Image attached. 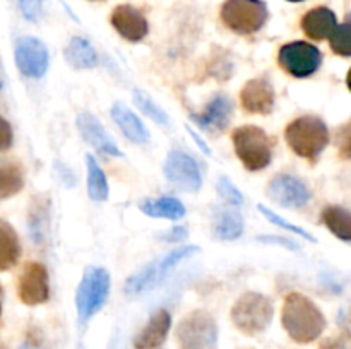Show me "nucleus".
Wrapping results in <instances>:
<instances>
[{
    "instance_id": "obj_1",
    "label": "nucleus",
    "mask_w": 351,
    "mask_h": 349,
    "mask_svg": "<svg viewBox=\"0 0 351 349\" xmlns=\"http://www.w3.org/2000/svg\"><path fill=\"white\" fill-rule=\"evenodd\" d=\"M281 324L293 341L307 344L322 334L326 318L314 301L300 293H290L285 298Z\"/></svg>"
},
{
    "instance_id": "obj_2",
    "label": "nucleus",
    "mask_w": 351,
    "mask_h": 349,
    "mask_svg": "<svg viewBox=\"0 0 351 349\" xmlns=\"http://www.w3.org/2000/svg\"><path fill=\"white\" fill-rule=\"evenodd\" d=\"M288 146L297 156L315 161L329 144V130L317 116H300L287 127Z\"/></svg>"
},
{
    "instance_id": "obj_3",
    "label": "nucleus",
    "mask_w": 351,
    "mask_h": 349,
    "mask_svg": "<svg viewBox=\"0 0 351 349\" xmlns=\"http://www.w3.org/2000/svg\"><path fill=\"white\" fill-rule=\"evenodd\" d=\"M233 146L239 159L249 171L264 170L273 157V140L261 127H239L233 132Z\"/></svg>"
},
{
    "instance_id": "obj_4",
    "label": "nucleus",
    "mask_w": 351,
    "mask_h": 349,
    "mask_svg": "<svg viewBox=\"0 0 351 349\" xmlns=\"http://www.w3.org/2000/svg\"><path fill=\"white\" fill-rule=\"evenodd\" d=\"M273 318V303L261 293L242 294L232 308V320L239 331L247 335L261 334Z\"/></svg>"
},
{
    "instance_id": "obj_5",
    "label": "nucleus",
    "mask_w": 351,
    "mask_h": 349,
    "mask_svg": "<svg viewBox=\"0 0 351 349\" xmlns=\"http://www.w3.org/2000/svg\"><path fill=\"white\" fill-rule=\"evenodd\" d=\"M110 293V274L103 267H88L75 293L79 318L86 322L105 305Z\"/></svg>"
},
{
    "instance_id": "obj_6",
    "label": "nucleus",
    "mask_w": 351,
    "mask_h": 349,
    "mask_svg": "<svg viewBox=\"0 0 351 349\" xmlns=\"http://www.w3.org/2000/svg\"><path fill=\"white\" fill-rule=\"evenodd\" d=\"M177 339L182 349H216L218 327L208 311L195 310L182 318L177 328Z\"/></svg>"
},
{
    "instance_id": "obj_7",
    "label": "nucleus",
    "mask_w": 351,
    "mask_h": 349,
    "mask_svg": "<svg viewBox=\"0 0 351 349\" xmlns=\"http://www.w3.org/2000/svg\"><path fill=\"white\" fill-rule=\"evenodd\" d=\"M221 19L239 34H252L264 26L267 7L261 0H228L221 9Z\"/></svg>"
},
{
    "instance_id": "obj_8",
    "label": "nucleus",
    "mask_w": 351,
    "mask_h": 349,
    "mask_svg": "<svg viewBox=\"0 0 351 349\" xmlns=\"http://www.w3.org/2000/svg\"><path fill=\"white\" fill-rule=\"evenodd\" d=\"M280 67L293 77H308L321 67L322 55L317 47L307 41H293L281 47L278 55Z\"/></svg>"
},
{
    "instance_id": "obj_9",
    "label": "nucleus",
    "mask_w": 351,
    "mask_h": 349,
    "mask_svg": "<svg viewBox=\"0 0 351 349\" xmlns=\"http://www.w3.org/2000/svg\"><path fill=\"white\" fill-rule=\"evenodd\" d=\"M165 177L170 183L185 192H197L202 185L201 171L194 157L184 151H170L165 161Z\"/></svg>"
},
{
    "instance_id": "obj_10",
    "label": "nucleus",
    "mask_w": 351,
    "mask_h": 349,
    "mask_svg": "<svg viewBox=\"0 0 351 349\" xmlns=\"http://www.w3.org/2000/svg\"><path fill=\"white\" fill-rule=\"evenodd\" d=\"M17 296L24 305H41L50 296L47 267L40 262H27L17 279Z\"/></svg>"
},
{
    "instance_id": "obj_11",
    "label": "nucleus",
    "mask_w": 351,
    "mask_h": 349,
    "mask_svg": "<svg viewBox=\"0 0 351 349\" xmlns=\"http://www.w3.org/2000/svg\"><path fill=\"white\" fill-rule=\"evenodd\" d=\"M267 197L288 209H300L311 198L307 185L291 174H278L267 185Z\"/></svg>"
},
{
    "instance_id": "obj_12",
    "label": "nucleus",
    "mask_w": 351,
    "mask_h": 349,
    "mask_svg": "<svg viewBox=\"0 0 351 349\" xmlns=\"http://www.w3.org/2000/svg\"><path fill=\"white\" fill-rule=\"evenodd\" d=\"M16 64L26 77H41L48 68L47 47L33 36L21 38L16 43Z\"/></svg>"
},
{
    "instance_id": "obj_13",
    "label": "nucleus",
    "mask_w": 351,
    "mask_h": 349,
    "mask_svg": "<svg viewBox=\"0 0 351 349\" xmlns=\"http://www.w3.org/2000/svg\"><path fill=\"white\" fill-rule=\"evenodd\" d=\"M243 109L254 115H267L274 106V88L266 77L250 79L240 91Z\"/></svg>"
},
{
    "instance_id": "obj_14",
    "label": "nucleus",
    "mask_w": 351,
    "mask_h": 349,
    "mask_svg": "<svg viewBox=\"0 0 351 349\" xmlns=\"http://www.w3.org/2000/svg\"><path fill=\"white\" fill-rule=\"evenodd\" d=\"M77 129L81 132L82 139L88 144H91L95 149H98L99 153L110 154V156L122 157V151L119 149V146L115 144V140L108 135V132L105 130V127L99 123V120L95 115L88 112H82L77 115Z\"/></svg>"
},
{
    "instance_id": "obj_15",
    "label": "nucleus",
    "mask_w": 351,
    "mask_h": 349,
    "mask_svg": "<svg viewBox=\"0 0 351 349\" xmlns=\"http://www.w3.org/2000/svg\"><path fill=\"white\" fill-rule=\"evenodd\" d=\"M233 106L232 101L225 94H216L211 101L206 105V109L199 115H192L195 125L204 130H215V132H223L228 127L230 118H232Z\"/></svg>"
},
{
    "instance_id": "obj_16",
    "label": "nucleus",
    "mask_w": 351,
    "mask_h": 349,
    "mask_svg": "<svg viewBox=\"0 0 351 349\" xmlns=\"http://www.w3.org/2000/svg\"><path fill=\"white\" fill-rule=\"evenodd\" d=\"M112 24L127 41H141L147 34L146 17L132 5L117 7L112 14Z\"/></svg>"
},
{
    "instance_id": "obj_17",
    "label": "nucleus",
    "mask_w": 351,
    "mask_h": 349,
    "mask_svg": "<svg viewBox=\"0 0 351 349\" xmlns=\"http://www.w3.org/2000/svg\"><path fill=\"white\" fill-rule=\"evenodd\" d=\"M171 318L167 310H156L151 315L149 322L146 327L143 328L139 335L134 341V346L137 349H156L167 339L168 331H170Z\"/></svg>"
},
{
    "instance_id": "obj_18",
    "label": "nucleus",
    "mask_w": 351,
    "mask_h": 349,
    "mask_svg": "<svg viewBox=\"0 0 351 349\" xmlns=\"http://www.w3.org/2000/svg\"><path fill=\"white\" fill-rule=\"evenodd\" d=\"M336 24V16L331 9L328 7H317V9H312L311 12H307L302 19V29L312 40H324L329 38L335 31Z\"/></svg>"
},
{
    "instance_id": "obj_19",
    "label": "nucleus",
    "mask_w": 351,
    "mask_h": 349,
    "mask_svg": "<svg viewBox=\"0 0 351 349\" xmlns=\"http://www.w3.org/2000/svg\"><path fill=\"white\" fill-rule=\"evenodd\" d=\"M112 118L115 120V123L122 130L123 135L129 140H132V142L144 144L149 140V133H147V129L143 125V122L127 106H123L122 103L113 105Z\"/></svg>"
},
{
    "instance_id": "obj_20",
    "label": "nucleus",
    "mask_w": 351,
    "mask_h": 349,
    "mask_svg": "<svg viewBox=\"0 0 351 349\" xmlns=\"http://www.w3.org/2000/svg\"><path fill=\"white\" fill-rule=\"evenodd\" d=\"M21 257L17 233L7 221L0 219V272L12 269Z\"/></svg>"
},
{
    "instance_id": "obj_21",
    "label": "nucleus",
    "mask_w": 351,
    "mask_h": 349,
    "mask_svg": "<svg viewBox=\"0 0 351 349\" xmlns=\"http://www.w3.org/2000/svg\"><path fill=\"white\" fill-rule=\"evenodd\" d=\"M141 212H144L149 218H163V219H182L185 216V207L178 198L173 197H160V198H146L139 204Z\"/></svg>"
},
{
    "instance_id": "obj_22",
    "label": "nucleus",
    "mask_w": 351,
    "mask_h": 349,
    "mask_svg": "<svg viewBox=\"0 0 351 349\" xmlns=\"http://www.w3.org/2000/svg\"><path fill=\"white\" fill-rule=\"evenodd\" d=\"M64 55L65 60L75 68H91L98 65V53L84 38H72L71 43L65 48Z\"/></svg>"
},
{
    "instance_id": "obj_23",
    "label": "nucleus",
    "mask_w": 351,
    "mask_h": 349,
    "mask_svg": "<svg viewBox=\"0 0 351 349\" xmlns=\"http://www.w3.org/2000/svg\"><path fill=\"white\" fill-rule=\"evenodd\" d=\"M213 231L219 240H237L243 233L242 216L232 209H223L216 214L215 222H213Z\"/></svg>"
},
{
    "instance_id": "obj_24",
    "label": "nucleus",
    "mask_w": 351,
    "mask_h": 349,
    "mask_svg": "<svg viewBox=\"0 0 351 349\" xmlns=\"http://www.w3.org/2000/svg\"><path fill=\"white\" fill-rule=\"evenodd\" d=\"M322 222L331 229L332 235H336L343 242L351 240V214L348 209L329 205L322 211Z\"/></svg>"
},
{
    "instance_id": "obj_25",
    "label": "nucleus",
    "mask_w": 351,
    "mask_h": 349,
    "mask_svg": "<svg viewBox=\"0 0 351 349\" xmlns=\"http://www.w3.org/2000/svg\"><path fill=\"white\" fill-rule=\"evenodd\" d=\"M48 198L34 197L29 211V233L34 243L41 245L47 240L48 233Z\"/></svg>"
},
{
    "instance_id": "obj_26",
    "label": "nucleus",
    "mask_w": 351,
    "mask_h": 349,
    "mask_svg": "<svg viewBox=\"0 0 351 349\" xmlns=\"http://www.w3.org/2000/svg\"><path fill=\"white\" fill-rule=\"evenodd\" d=\"M86 170H88V195L91 201L103 202L108 198V181L105 171L99 168L91 154H86Z\"/></svg>"
},
{
    "instance_id": "obj_27",
    "label": "nucleus",
    "mask_w": 351,
    "mask_h": 349,
    "mask_svg": "<svg viewBox=\"0 0 351 349\" xmlns=\"http://www.w3.org/2000/svg\"><path fill=\"white\" fill-rule=\"evenodd\" d=\"M23 185V168L12 161H0V201L16 195Z\"/></svg>"
},
{
    "instance_id": "obj_28",
    "label": "nucleus",
    "mask_w": 351,
    "mask_h": 349,
    "mask_svg": "<svg viewBox=\"0 0 351 349\" xmlns=\"http://www.w3.org/2000/svg\"><path fill=\"white\" fill-rule=\"evenodd\" d=\"M134 101H136L137 108H139L144 115L149 116L153 122L161 123V125H168V123H170L167 112H165L158 103H154V99L151 98L149 94L136 89V91H134Z\"/></svg>"
},
{
    "instance_id": "obj_29",
    "label": "nucleus",
    "mask_w": 351,
    "mask_h": 349,
    "mask_svg": "<svg viewBox=\"0 0 351 349\" xmlns=\"http://www.w3.org/2000/svg\"><path fill=\"white\" fill-rule=\"evenodd\" d=\"M158 283V263H151L146 269L137 272L136 276L129 277L125 283V291L129 294H137L147 291Z\"/></svg>"
},
{
    "instance_id": "obj_30",
    "label": "nucleus",
    "mask_w": 351,
    "mask_h": 349,
    "mask_svg": "<svg viewBox=\"0 0 351 349\" xmlns=\"http://www.w3.org/2000/svg\"><path fill=\"white\" fill-rule=\"evenodd\" d=\"M197 252H199L197 246L187 245V246H180V248H175L173 252L168 253L161 262H158V281L163 279V277L167 276V274L170 272L178 262H182L184 259H189V257L194 255V253Z\"/></svg>"
},
{
    "instance_id": "obj_31",
    "label": "nucleus",
    "mask_w": 351,
    "mask_h": 349,
    "mask_svg": "<svg viewBox=\"0 0 351 349\" xmlns=\"http://www.w3.org/2000/svg\"><path fill=\"white\" fill-rule=\"evenodd\" d=\"M331 40V48L335 53L341 57H351V24L350 21L339 24L335 27L332 34L329 36Z\"/></svg>"
},
{
    "instance_id": "obj_32",
    "label": "nucleus",
    "mask_w": 351,
    "mask_h": 349,
    "mask_svg": "<svg viewBox=\"0 0 351 349\" xmlns=\"http://www.w3.org/2000/svg\"><path fill=\"white\" fill-rule=\"evenodd\" d=\"M259 211L263 212L264 216H266V219H267V221L274 222V224H276V226H281V228L288 229V231H291V233H297V235H300L302 238H305V240H311V242H314V243L317 242V240H315L314 236L311 235V233H307V231H305V229H302L300 226H295V224H291V222L285 221V219L281 218V216H278L276 212H273V211H271V209L264 207V205H259Z\"/></svg>"
},
{
    "instance_id": "obj_33",
    "label": "nucleus",
    "mask_w": 351,
    "mask_h": 349,
    "mask_svg": "<svg viewBox=\"0 0 351 349\" xmlns=\"http://www.w3.org/2000/svg\"><path fill=\"white\" fill-rule=\"evenodd\" d=\"M218 192H219V195H221V197L225 198L226 202H228V204L239 205V204H242V202H243V195L240 194L239 188H237L235 185H233L232 181H230L226 177L219 178Z\"/></svg>"
},
{
    "instance_id": "obj_34",
    "label": "nucleus",
    "mask_w": 351,
    "mask_h": 349,
    "mask_svg": "<svg viewBox=\"0 0 351 349\" xmlns=\"http://www.w3.org/2000/svg\"><path fill=\"white\" fill-rule=\"evenodd\" d=\"M19 9L27 21H38L43 12V0H19Z\"/></svg>"
},
{
    "instance_id": "obj_35",
    "label": "nucleus",
    "mask_w": 351,
    "mask_h": 349,
    "mask_svg": "<svg viewBox=\"0 0 351 349\" xmlns=\"http://www.w3.org/2000/svg\"><path fill=\"white\" fill-rule=\"evenodd\" d=\"M12 127L3 116H0V151H7L12 146Z\"/></svg>"
},
{
    "instance_id": "obj_36",
    "label": "nucleus",
    "mask_w": 351,
    "mask_h": 349,
    "mask_svg": "<svg viewBox=\"0 0 351 349\" xmlns=\"http://www.w3.org/2000/svg\"><path fill=\"white\" fill-rule=\"evenodd\" d=\"M341 140H339V154L343 159H348L351 154V142H350V123L343 125L341 133H339Z\"/></svg>"
},
{
    "instance_id": "obj_37",
    "label": "nucleus",
    "mask_w": 351,
    "mask_h": 349,
    "mask_svg": "<svg viewBox=\"0 0 351 349\" xmlns=\"http://www.w3.org/2000/svg\"><path fill=\"white\" fill-rule=\"evenodd\" d=\"M259 242H266V243H274V245H280V246H287L288 250H298V246L295 245L293 242L287 238H280V236H259Z\"/></svg>"
},
{
    "instance_id": "obj_38",
    "label": "nucleus",
    "mask_w": 351,
    "mask_h": 349,
    "mask_svg": "<svg viewBox=\"0 0 351 349\" xmlns=\"http://www.w3.org/2000/svg\"><path fill=\"white\" fill-rule=\"evenodd\" d=\"M319 349H348V344L343 337H329L322 342Z\"/></svg>"
},
{
    "instance_id": "obj_39",
    "label": "nucleus",
    "mask_w": 351,
    "mask_h": 349,
    "mask_svg": "<svg viewBox=\"0 0 351 349\" xmlns=\"http://www.w3.org/2000/svg\"><path fill=\"white\" fill-rule=\"evenodd\" d=\"M187 130H189V133H191V135H192V139H194V140H195V142H197V146H199V147H201V149H202V151H204V153H206V154H208V156H209V154H211V151H209L208 144H206V142H204V140H202V139H199V135H197V133H195V132H194V130H192V129H191V127H187Z\"/></svg>"
},
{
    "instance_id": "obj_40",
    "label": "nucleus",
    "mask_w": 351,
    "mask_h": 349,
    "mask_svg": "<svg viewBox=\"0 0 351 349\" xmlns=\"http://www.w3.org/2000/svg\"><path fill=\"white\" fill-rule=\"evenodd\" d=\"M182 236H185V229L184 228H175V231H171L170 235L167 236L168 240H178L182 238Z\"/></svg>"
},
{
    "instance_id": "obj_41",
    "label": "nucleus",
    "mask_w": 351,
    "mask_h": 349,
    "mask_svg": "<svg viewBox=\"0 0 351 349\" xmlns=\"http://www.w3.org/2000/svg\"><path fill=\"white\" fill-rule=\"evenodd\" d=\"M2 301H3V289L0 286V313H2Z\"/></svg>"
},
{
    "instance_id": "obj_42",
    "label": "nucleus",
    "mask_w": 351,
    "mask_h": 349,
    "mask_svg": "<svg viewBox=\"0 0 351 349\" xmlns=\"http://www.w3.org/2000/svg\"><path fill=\"white\" fill-rule=\"evenodd\" d=\"M0 349H7V348H5V346H3V344H2V342H0Z\"/></svg>"
},
{
    "instance_id": "obj_43",
    "label": "nucleus",
    "mask_w": 351,
    "mask_h": 349,
    "mask_svg": "<svg viewBox=\"0 0 351 349\" xmlns=\"http://www.w3.org/2000/svg\"><path fill=\"white\" fill-rule=\"evenodd\" d=\"M290 2H302V0H290Z\"/></svg>"
}]
</instances>
